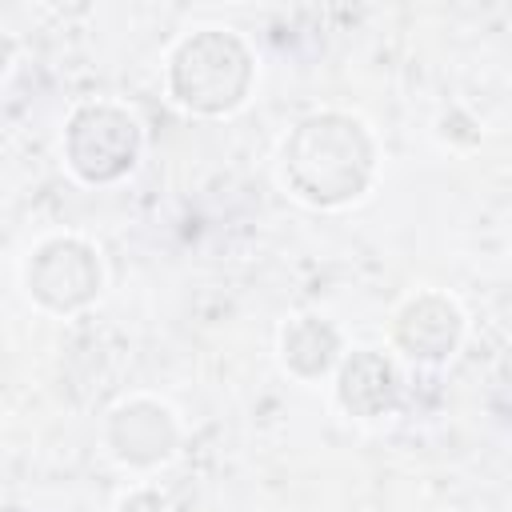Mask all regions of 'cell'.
<instances>
[{"instance_id": "obj_1", "label": "cell", "mask_w": 512, "mask_h": 512, "mask_svg": "<svg viewBox=\"0 0 512 512\" xmlns=\"http://www.w3.org/2000/svg\"><path fill=\"white\" fill-rule=\"evenodd\" d=\"M372 164V136L344 112H316L284 140V184L316 208L356 200L372 180Z\"/></svg>"}, {"instance_id": "obj_2", "label": "cell", "mask_w": 512, "mask_h": 512, "mask_svg": "<svg viewBox=\"0 0 512 512\" xmlns=\"http://www.w3.org/2000/svg\"><path fill=\"white\" fill-rule=\"evenodd\" d=\"M252 84V52L228 28H200L176 44L168 60V88L172 96L204 116L232 112L244 104Z\"/></svg>"}, {"instance_id": "obj_3", "label": "cell", "mask_w": 512, "mask_h": 512, "mask_svg": "<svg viewBox=\"0 0 512 512\" xmlns=\"http://www.w3.org/2000/svg\"><path fill=\"white\" fill-rule=\"evenodd\" d=\"M140 156V124L116 104H84L64 128V160L88 184L120 180Z\"/></svg>"}, {"instance_id": "obj_4", "label": "cell", "mask_w": 512, "mask_h": 512, "mask_svg": "<svg viewBox=\"0 0 512 512\" xmlns=\"http://www.w3.org/2000/svg\"><path fill=\"white\" fill-rule=\"evenodd\" d=\"M28 292L52 312H76L100 292V260L76 236L44 240L28 260Z\"/></svg>"}, {"instance_id": "obj_5", "label": "cell", "mask_w": 512, "mask_h": 512, "mask_svg": "<svg viewBox=\"0 0 512 512\" xmlns=\"http://www.w3.org/2000/svg\"><path fill=\"white\" fill-rule=\"evenodd\" d=\"M392 336L412 360H448L464 336V316L452 300L424 292L396 312Z\"/></svg>"}, {"instance_id": "obj_6", "label": "cell", "mask_w": 512, "mask_h": 512, "mask_svg": "<svg viewBox=\"0 0 512 512\" xmlns=\"http://www.w3.org/2000/svg\"><path fill=\"white\" fill-rule=\"evenodd\" d=\"M108 444L124 464H136V468L160 464L176 448V420L168 408L152 400H128L108 420Z\"/></svg>"}, {"instance_id": "obj_7", "label": "cell", "mask_w": 512, "mask_h": 512, "mask_svg": "<svg viewBox=\"0 0 512 512\" xmlns=\"http://www.w3.org/2000/svg\"><path fill=\"white\" fill-rule=\"evenodd\" d=\"M336 396L352 416H384L400 396V376L380 352L360 348L344 360Z\"/></svg>"}, {"instance_id": "obj_8", "label": "cell", "mask_w": 512, "mask_h": 512, "mask_svg": "<svg viewBox=\"0 0 512 512\" xmlns=\"http://www.w3.org/2000/svg\"><path fill=\"white\" fill-rule=\"evenodd\" d=\"M284 364L296 372V376H320L336 364V352H340V340H336V328L316 320V316H300L284 328Z\"/></svg>"}, {"instance_id": "obj_9", "label": "cell", "mask_w": 512, "mask_h": 512, "mask_svg": "<svg viewBox=\"0 0 512 512\" xmlns=\"http://www.w3.org/2000/svg\"><path fill=\"white\" fill-rule=\"evenodd\" d=\"M8 56H12V44H8V40H4V36H0V68H4V64H8Z\"/></svg>"}]
</instances>
